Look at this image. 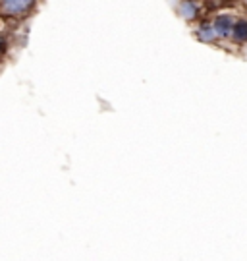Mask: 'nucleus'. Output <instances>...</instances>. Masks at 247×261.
<instances>
[{"instance_id":"nucleus-1","label":"nucleus","mask_w":247,"mask_h":261,"mask_svg":"<svg viewBox=\"0 0 247 261\" xmlns=\"http://www.w3.org/2000/svg\"><path fill=\"white\" fill-rule=\"evenodd\" d=\"M37 0H0V14L6 18H21L35 8Z\"/></svg>"},{"instance_id":"nucleus-2","label":"nucleus","mask_w":247,"mask_h":261,"mask_svg":"<svg viewBox=\"0 0 247 261\" xmlns=\"http://www.w3.org/2000/svg\"><path fill=\"white\" fill-rule=\"evenodd\" d=\"M234 16H230V14H220L214 18L211 25L214 29V33L218 35V39H230V33H232V28H234Z\"/></svg>"},{"instance_id":"nucleus-3","label":"nucleus","mask_w":247,"mask_h":261,"mask_svg":"<svg viewBox=\"0 0 247 261\" xmlns=\"http://www.w3.org/2000/svg\"><path fill=\"white\" fill-rule=\"evenodd\" d=\"M195 37L199 39L201 43H205V45H214V43H218V35L214 33L212 25H209V23H201V25L197 28V31H195Z\"/></svg>"},{"instance_id":"nucleus-4","label":"nucleus","mask_w":247,"mask_h":261,"mask_svg":"<svg viewBox=\"0 0 247 261\" xmlns=\"http://www.w3.org/2000/svg\"><path fill=\"white\" fill-rule=\"evenodd\" d=\"M197 14H199V10H197V4H195L193 0H182V2L178 4V16L182 19H185V21L195 19Z\"/></svg>"},{"instance_id":"nucleus-5","label":"nucleus","mask_w":247,"mask_h":261,"mask_svg":"<svg viewBox=\"0 0 247 261\" xmlns=\"http://www.w3.org/2000/svg\"><path fill=\"white\" fill-rule=\"evenodd\" d=\"M230 39H234L236 43H247V18H238L234 21Z\"/></svg>"},{"instance_id":"nucleus-6","label":"nucleus","mask_w":247,"mask_h":261,"mask_svg":"<svg viewBox=\"0 0 247 261\" xmlns=\"http://www.w3.org/2000/svg\"><path fill=\"white\" fill-rule=\"evenodd\" d=\"M234 0H207L209 8H222V6H232Z\"/></svg>"},{"instance_id":"nucleus-7","label":"nucleus","mask_w":247,"mask_h":261,"mask_svg":"<svg viewBox=\"0 0 247 261\" xmlns=\"http://www.w3.org/2000/svg\"><path fill=\"white\" fill-rule=\"evenodd\" d=\"M6 48H8V43H6V39L0 37V56L6 55Z\"/></svg>"},{"instance_id":"nucleus-8","label":"nucleus","mask_w":247,"mask_h":261,"mask_svg":"<svg viewBox=\"0 0 247 261\" xmlns=\"http://www.w3.org/2000/svg\"><path fill=\"white\" fill-rule=\"evenodd\" d=\"M243 2H247V0H243Z\"/></svg>"}]
</instances>
